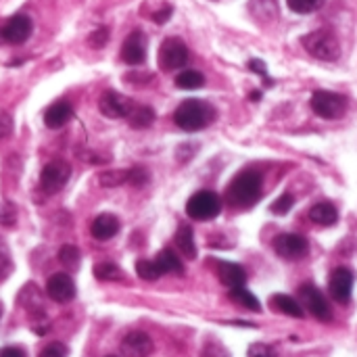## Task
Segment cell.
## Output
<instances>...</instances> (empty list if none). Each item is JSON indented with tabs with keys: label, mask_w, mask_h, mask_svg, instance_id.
<instances>
[{
	"label": "cell",
	"mask_w": 357,
	"mask_h": 357,
	"mask_svg": "<svg viewBox=\"0 0 357 357\" xmlns=\"http://www.w3.org/2000/svg\"><path fill=\"white\" fill-rule=\"evenodd\" d=\"M261 174L257 172H241L228 186L226 199L232 207H251L261 199Z\"/></svg>",
	"instance_id": "obj_1"
},
{
	"label": "cell",
	"mask_w": 357,
	"mask_h": 357,
	"mask_svg": "<svg viewBox=\"0 0 357 357\" xmlns=\"http://www.w3.org/2000/svg\"><path fill=\"white\" fill-rule=\"evenodd\" d=\"M213 119H215V109L209 102L197 98L184 100L174 113L176 126L182 128L184 132H199L207 128Z\"/></svg>",
	"instance_id": "obj_2"
},
{
	"label": "cell",
	"mask_w": 357,
	"mask_h": 357,
	"mask_svg": "<svg viewBox=\"0 0 357 357\" xmlns=\"http://www.w3.org/2000/svg\"><path fill=\"white\" fill-rule=\"evenodd\" d=\"M303 48L320 61H337L341 54V44L337 36L328 29H316L303 36Z\"/></svg>",
	"instance_id": "obj_3"
},
{
	"label": "cell",
	"mask_w": 357,
	"mask_h": 357,
	"mask_svg": "<svg viewBox=\"0 0 357 357\" xmlns=\"http://www.w3.org/2000/svg\"><path fill=\"white\" fill-rule=\"evenodd\" d=\"M222 211V201L215 192L211 190H199L195 192L188 203H186V213L188 218L192 220H199V222H207V220H213L218 218Z\"/></svg>",
	"instance_id": "obj_4"
},
{
	"label": "cell",
	"mask_w": 357,
	"mask_h": 357,
	"mask_svg": "<svg viewBox=\"0 0 357 357\" xmlns=\"http://www.w3.org/2000/svg\"><path fill=\"white\" fill-rule=\"evenodd\" d=\"M312 109L316 115H320L324 119H339L347 111V98L337 92L318 90L312 96Z\"/></svg>",
	"instance_id": "obj_5"
},
{
	"label": "cell",
	"mask_w": 357,
	"mask_h": 357,
	"mask_svg": "<svg viewBox=\"0 0 357 357\" xmlns=\"http://www.w3.org/2000/svg\"><path fill=\"white\" fill-rule=\"evenodd\" d=\"M188 61V48L180 38H167L163 40L159 48V67L163 71H176L182 69Z\"/></svg>",
	"instance_id": "obj_6"
},
{
	"label": "cell",
	"mask_w": 357,
	"mask_h": 357,
	"mask_svg": "<svg viewBox=\"0 0 357 357\" xmlns=\"http://www.w3.org/2000/svg\"><path fill=\"white\" fill-rule=\"evenodd\" d=\"M299 299L303 303V307L318 320L322 322H328L333 318V312H331V305L326 301V297L322 295L320 289H316L314 284H301L299 289Z\"/></svg>",
	"instance_id": "obj_7"
},
{
	"label": "cell",
	"mask_w": 357,
	"mask_h": 357,
	"mask_svg": "<svg viewBox=\"0 0 357 357\" xmlns=\"http://www.w3.org/2000/svg\"><path fill=\"white\" fill-rule=\"evenodd\" d=\"M33 23L27 15H15L0 27V44H23L31 36Z\"/></svg>",
	"instance_id": "obj_8"
},
{
	"label": "cell",
	"mask_w": 357,
	"mask_h": 357,
	"mask_svg": "<svg viewBox=\"0 0 357 357\" xmlns=\"http://www.w3.org/2000/svg\"><path fill=\"white\" fill-rule=\"evenodd\" d=\"M274 251H276L282 259L295 261V259H303V257L307 255L310 243H307L305 236H301V234H291V232H289V234L276 236V241H274Z\"/></svg>",
	"instance_id": "obj_9"
},
{
	"label": "cell",
	"mask_w": 357,
	"mask_h": 357,
	"mask_svg": "<svg viewBox=\"0 0 357 357\" xmlns=\"http://www.w3.org/2000/svg\"><path fill=\"white\" fill-rule=\"evenodd\" d=\"M69 176H71V167L65 161H52V163H48L42 169V174H40V186L48 195H54V192H59L67 184Z\"/></svg>",
	"instance_id": "obj_10"
},
{
	"label": "cell",
	"mask_w": 357,
	"mask_h": 357,
	"mask_svg": "<svg viewBox=\"0 0 357 357\" xmlns=\"http://www.w3.org/2000/svg\"><path fill=\"white\" fill-rule=\"evenodd\" d=\"M328 291L331 297L339 303H347L351 299V291H354V272L347 268H337L331 274L328 280Z\"/></svg>",
	"instance_id": "obj_11"
},
{
	"label": "cell",
	"mask_w": 357,
	"mask_h": 357,
	"mask_svg": "<svg viewBox=\"0 0 357 357\" xmlns=\"http://www.w3.org/2000/svg\"><path fill=\"white\" fill-rule=\"evenodd\" d=\"M132 100L119 92H105L98 100V109L102 115L111 117V119H119V117H128L130 109H132Z\"/></svg>",
	"instance_id": "obj_12"
},
{
	"label": "cell",
	"mask_w": 357,
	"mask_h": 357,
	"mask_svg": "<svg viewBox=\"0 0 357 357\" xmlns=\"http://www.w3.org/2000/svg\"><path fill=\"white\" fill-rule=\"evenodd\" d=\"M121 61L128 65H142L146 61V38L142 31H134L121 46Z\"/></svg>",
	"instance_id": "obj_13"
},
{
	"label": "cell",
	"mask_w": 357,
	"mask_h": 357,
	"mask_svg": "<svg viewBox=\"0 0 357 357\" xmlns=\"http://www.w3.org/2000/svg\"><path fill=\"white\" fill-rule=\"evenodd\" d=\"M46 293L56 303H67L75 297V284L67 274H54L46 282Z\"/></svg>",
	"instance_id": "obj_14"
},
{
	"label": "cell",
	"mask_w": 357,
	"mask_h": 357,
	"mask_svg": "<svg viewBox=\"0 0 357 357\" xmlns=\"http://www.w3.org/2000/svg\"><path fill=\"white\" fill-rule=\"evenodd\" d=\"M121 354L126 357H149L153 354V341L146 333H130L121 341Z\"/></svg>",
	"instance_id": "obj_15"
},
{
	"label": "cell",
	"mask_w": 357,
	"mask_h": 357,
	"mask_svg": "<svg viewBox=\"0 0 357 357\" xmlns=\"http://www.w3.org/2000/svg\"><path fill=\"white\" fill-rule=\"evenodd\" d=\"M19 305L33 318H44V299L36 284H25L19 293Z\"/></svg>",
	"instance_id": "obj_16"
},
{
	"label": "cell",
	"mask_w": 357,
	"mask_h": 357,
	"mask_svg": "<svg viewBox=\"0 0 357 357\" xmlns=\"http://www.w3.org/2000/svg\"><path fill=\"white\" fill-rule=\"evenodd\" d=\"M71 117H73L71 105L65 102V100H59V102H54V105H50V107L46 109V113H44V123H46V128H50V130H59V128L67 126V123L71 121Z\"/></svg>",
	"instance_id": "obj_17"
},
{
	"label": "cell",
	"mask_w": 357,
	"mask_h": 357,
	"mask_svg": "<svg viewBox=\"0 0 357 357\" xmlns=\"http://www.w3.org/2000/svg\"><path fill=\"white\" fill-rule=\"evenodd\" d=\"M90 232L96 241H111L119 232V220L111 213H100L98 218H94Z\"/></svg>",
	"instance_id": "obj_18"
},
{
	"label": "cell",
	"mask_w": 357,
	"mask_h": 357,
	"mask_svg": "<svg viewBox=\"0 0 357 357\" xmlns=\"http://www.w3.org/2000/svg\"><path fill=\"white\" fill-rule=\"evenodd\" d=\"M218 276H220L222 284L228 289L245 287V282H247V272L238 264H230V261L218 264Z\"/></svg>",
	"instance_id": "obj_19"
},
{
	"label": "cell",
	"mask_w": 357,
	"mask_h": 357,
	"mask_svg": "<svg viewBox=\"0 0 357 357\" xmlns=\"http://www.w3.org/2000/svg\"><path fill=\"white\" fill-rule=\"evenodd\" d=\"M310 220L318 226H335L339 222V211L333 203L322 201L310 209Z\"/></svg>",
	"instance_id": "obj_20"
},
{
	"label": "cell",
	"mask_w": 357,
	"mask_h": 357,
	"mask_svg": "<svg viewBox=\"0 0 357 357\" xmlns=\"http://www.w3.org/2000/svg\"><path fill=\"white\" fill-rule=\"evenodd\" d=\"M126 119H128V123H130L132 128L144 130V128L153 126V121H155V111H153L151 107H146V105H136V102H134Z\"/></svg>",
	"instance_id": "obj_21"
},
{
	"label": "cell",
	"mask_w": 357,
	"mask_h": 357,
	"mask_svg": "<svg viewBox=\"0 0 357 357\" xmlns=\"http://www.w3.org/2000/svg\"><path fill=\"white\" fill-rule=\"evenodd\" d=\"M155 264H157L161 276H163V274H176V276H182V274H184V266H182L180 257H178L174 251H169V249H163V251L157 255Z\"/></svg>",
	"instance_id": "obj_22"
},
{
	"label": "cell",
	"mask_w": 357,
	"mask_h": 357,
	"mask_svg": "<svg viewBox=\"0 0 357 357\" xmlns=\"http://www.w3.org/2000/svg\"><path fill=\"white\" fill-rule=\"evenodd\" d=\"M176 247L180 249V253L186 259H195L197 257V245H195V234L190 226H180L176 232Z\"/></svg>",
	"instance_id": "obj_23"
},
{
	"label": "cell",
	"mask_w": 357,
	"mask_h": 357,
	"mask_svg": "<svg viewBox=\"0 0 357 357\" xmlns=\"http://www.w3.org/2000/svg\"><path fill=\"white\" fill-rule=\"evenodd\" d=\"M249 10L259 21H272L274 17H278V2L276 0H251Z\"/></svg>",
	"instance_id": "obj_24"
},
{
	"label": "cell",
	"mask_w": 357,
	"mask_h": 357,
	"mask_svg": "<svg viewBox=\"0 0 357 357\" xmlns=\"http://www.w3.org/2000/svg\"><path fill=\"white\" fill-rule=\"evenodd\" d=\"M272 307L291 316V318H303V307L299 305V301H295L289 295H274L272 297Z\"/></svg>",
	"instance_id": "obj_25"
},
{
	"label": "cell",
	"mask_w": 357,
	"mask_h": 357,
	"mask_svg": "<svg viewBox=\"0 0 357 357\" xmlns=\"http://www.w3.org/2000/svg\"><path fill=\"white\" fill-rule=\"evenodd\" d=\"M205 84V75L197 69H184L176 75V86L182 90H197Z\"/></svg>",
	"instance_id": "obj_26"
},
{
	"label": "cell",
	"mask_w": 357,
	"mask_h": 357,
	"mask_svg": "<svg viewBox=\"0 0 357 357\" xmlns=\"http://www.w3.org/2000/svg\"><path fill=\"white\" fill-rule=\"evenodd\" d=\"M230 299H232V301H236L238 305H243V307L251 310V312H261V303H259V299H257L251 291H247L245 287L230 289Z\"/></svg>",
	"instance_id": "obj_27"
},
{
	"label": "cell",
	"mask_w": 357,
	"mask_h": 357,
	"mask_svg": "<svg viewBox=\"0 0 357 357\" xmlns=\"http://www.w3.org/2000/svg\"><path fill=\"white\" fill-rule=\"evenodd\" d=\"M79 259H82V255H79L77 247H73V245H63V247H61V251H59V261H61L67 270H77Z\"/></svg>",
	"instance_id": "obj_28"
},
{
	"label": "cell",
	"mask_w": 357,
	"mask_h": 357,
	"mask_svg": "<svg viewBox=\"0 0 357 357\" xmlns=\"http://www.w3.org/2000/svg\"><path fill=\"white\" fill-rule=\"evenodd\" d=\"M94 276L98 280H105V282H115V280L123 278L121 270L115 264H98V266H94Z\"/></svg>",
	"instance_id": "obj_29"
},
{
	"label": "cell",
	"mask_w": 357,
	"mask_h": 357,
	"mask_svg": "<svg viewBox=\"0 0 357 357\" xmlns=\"http://www.w3.org/2000/svg\"><path fill=\"white\" fill-rule=\"evenodd\" d=\"M287 4L293 13L310 15V13H316L318 8H322L324 0H287Z\"/></svg>",
	"instance_id": "obj_30"
},
{
	"label": "cell",
	"mask_w": 357,
	"mask_h": 357,
	"mask_svg": "<svg viewBox=\"0 0 357 357\" xmlns=\"http://www.w3.org/2000/svg\"><path fill=\"white\" fill-rule=\"evenodd\" d=\"M98 182L107 188H113L117 184H123L128 182V172L126 169H111V172H102L98 176Z\"/></svg>",
	"instance_id": "obj_31"
},
{
	"label": "cell",
	"mask_w": 357,
	"mask_h": 357,
	"mask_svg": "<svg viewBox=\"0 0 357 357\" xmlns=\"http://www.w3.org/2000/svg\"><path fill=\"white\" fill-rule=\"evenodd\" d=\"M136 274H138L142 280H149V282H153V280H157V278L161 276L157 264H155V261H149V259H140V261L136 264Z\"/></svg>",
	"instance_id": "obj_32"
},
{
	"label": "cell",
	"mask_w": 357,
	"mask_h": 357,
	"mask_svg": "<svg viewBox=\"0 0 357 357\" xmlns=\"http://www.w3.org/2000/svg\"><path fill=\"white\" fill-rule=\"evenodd\" d=\"M293 205H295L293 195L284 192V195H282L280 199H276V203L272 205V213H276V215H287V213L293 209Z\"/></svg>",
	"instance_id": "obj_33"
},
{
	"label": "cell",
	"mask_w": 357,
	"mask_h": 357,
	"mask_svg": "<svg viewBox=\"0 0 357 357\" xmlns=\"http://www.w3.org/2000/svg\"><path fill=\"white\" fill-rule=\"evenodd\" d=\"M128 182H130L132 186L140 188V186H144V184L149 182V172H146L144 167H134V169L128 172Z\"/></svg>",
	"instance_id": "obj_34"
},
{
	"label": "cell",
	"mask_w": 357,
	"mask_h": 357,
	"mask_svg": "<svg viewBox=\"0 0 357 357\" xmlns=\"http://www.w3.org/2000/svg\"><path fill=\"white\" fill-rule=\"evenodd\" d=\"M107 42H109V29H107V27L94 29V31L90 33V38H88V44H90L92 48H102Z\"/></svg>",
	"instance_id": "obj_35"
},
{
	"label": "cell",
	"mask_w": 357,
	"mask_h": 357,
	"mask_svg": "<svg viewBox=\"0 0 357 357\" xmlns=\"http://www.w3.org/2000/svg\"><path fill=\"white\" fill-rule=\"evenodd\" d=\"M247 357H276V351L266 343H253L247 351Z\"/></svg>",
	"instance_id": "obj_36"
},
{
	"label": "cell",
	"mask_w": 357,
	"mask_h": 357,
	"mask_svg": "<svg viewBox=\"0 0 357 357\" xmlns=\"http://www.w3.org/2000/svg\"><path fill=\"white\" fill-rule=\"evenodd\" d=\"M38 357H67V347L63 343H50L40 351Z\"/></svg>",
	"instance_id": "obj_37"
},
{
	"label": "cell",
	"mask_w": 357,
	"mask_h": 357,
	"mask_svg": "<svg viewBox=\"0 0 357 357\" xmlns=\"http://www.w3.org/2000/svg\"><path fill=\"white\" fill-rule=\"evenodd\" d=\"M0 220H2V224H4V226H13V224H15V220H17V211H15L13 203L2 205V209H0Z\"/></svg>",
	"instance_id": "obj_38"
},
{
	"label": "cell",
	"mask_w": 357,
	"mask_h": 357,
	"mask_svg": "<svg viewBox=\"0 0 357 357\" xmlns=\"http://www.w3.org/2000/svg\"><path fill=\"white\" fill-rule=\"evenodd\" d=\"M249 67L257 73V75H261L264 79H266V84H272V79L268 77V69H266V63L264 61H259V59H253L251 63H249Z\"/></svg>",
	"instance_id": "obj_39"
},
{
	"label": "cell",
	"mask_w": 357,
	"mask_h": 357,
	"mask_svg": "<svg viewBox=\"0 0 357 357\" xmlns=\"http://www.w3.org/2000/svg\"><path fill=\"white\" fill-rule=\"evenodd\" d=\"M13 132V119L8 113H0V138H6Z\"/></svg>",
	"instance_id": "obj_40"
},
{
	"label": "cell",
	"mask_w": 357,
	"mask_h": 357,
	"mask_svg": "<svg viewBox=\"0 0 357 357\" xmlns=\"http://www.w3.org/2000/svg\"><path fill=\"white\" fill-rule=\"evenodd\" d=\"M205 356L207 357H230L228 356V351H226L222 345H218V343H211V345H207V349H205Z\"/></svg>",
	"instance_id": "obj_41"
},
{
	"label": "cell",
	"mask_w": 357,
	"mask_h": 357,
	"mask_svg": "<svg viewBox=\"0 0 357 357\" xmlns=\"http://www.w3.org/2000/svg\"><path fill=\"white\" fill-rule=\"evenodd\" d=\"M10 270H13V266H10V259H8L6 255H0V282L8 278Z\"/></svg>",
	"instance_id": "obj_42"
},
{
	"label": "cell",
	"mask_w": 357,
	"mask_h": 357,
	"mask_svg": "<svg viewBox=\"0 0 357 357\" xmlns=\"http://www.w3.org/2000/svg\"><path fill=\"white\" fill-rule=\"evenodd\" d=\"M172 17V6L169 4H165V6H161L155 15H153V19L157 21V23H165L167 19Z\"/></svg>",
	"instance_id": "obj_43"
},
{
	"label": "cell",
	"mask_w": 357,
	"mask_h": 357,
	"mask_svg": "<svg viewBox=\"0 0 357 357\" xmlns=\"http://www.w3.org/2000/svg\"><path fill=\"white\" fill-rule=\"evenodd\" d=\"M0 357H27L21 347H4L0 349Z\"/></svg>",
	"instance_id": "obj_44"
},
{
	"label": "cell",
	"mask_w": 357,
	"mask_h": 357,
	"mask_svg": "<svg viewBox=\"0 0 357 357\" xmlns=\"http://www.w3.org/2000/svg\"><path fill=\"white\" fill-rule=\"evenodd\" d=\"M0 318H2V303H0Z\"/></svg>",
	"instance_id": "obj_45"
}]
</instances>
